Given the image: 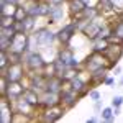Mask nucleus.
<instances>
[{"label": "nucleus", "mask_w": 123, "mask_h": 123, "mask_svg": "<svg viewBox=\"0 0 123 123\" xmlns=\"http://www.w3.org/2000/svg\"><path fill=\"white\" fill-rule=\"evenodd\" d=\"M54 39H57L56 33H53L49 28H38L36 31H33L31 33V36H30V51H35V48L36 49H43V48H49L53 43H54Z\"/></svg>", "instance_id": "nucleus-1"}, {"label": "nucleus", "mask_w": 123, "mask_h": 123, "mask_svg": "<svg viewBox=\"0 0 123 123\" xmlns=\"http://www.w3.org/2000/svg\"><path fill=\"white\" fill-rule=\"evenodd\" d=\"M23 64L30 72H39L41 69H44L48 66L44 57L41 56V53H38V51H26L23 54Z\"/></svg>", "instance_id": "nucleus-2"}, {"label": "nucleus", "mask_w": 123, "mask_h": 123, "mask_svg": "<svg viewBox=\"0 0 123 123\" xmlns=\"http://www.w3.org/2000/svg\"><path fill=\"white\" fill-rule=\"evenodd\" d=\"M23 62H10L7 69L2 71V77L12 84V82H20L23 76H25V69H23Z\"/></svg>", "instance_id": "nucleus-3"}, {"label": "nucleus", "mask_w": 123, "mask_h": 123, "mask_svg": "<svg viewBox=\"0 0 123 123\" xmlns=\"http://www.w3.org/2000/svg\"><path fill=\"white\" fill-rule=\"evenodd\" d=\"M77 30H79V26H77V21H76V20H72L71 23L64 25V26H62V28L56 33L59 43H61V44H64V46H69V43H71V41H72V38L76 36Z\"/></svg>", "instance_id": "nucleus-4"}, {"label": "nucleus", "mask_w": 123, "mask_h": 123, "mask_svg": "<svg viewBox=\"0 0 123 123\" xmlns=\"http://www.w3.org/2000/svg\"><path fill=\"white\" fill-rule=\"evenodd\" d=\"M107 61H108V57L105 56V54L92 51V54L87 56V59L84 61V67L89 72H94V71L100 69V67H107Z\"/></svg>", "instance_id": "nucleus-5"}, {"label": "nucleus", "mask_w": 123, "mask_h": 123, "mask_svg": "<svg viewBox=\"0 0 123 123\" xmlns=\"http://www.w3.org/2000/svg\"><path fill=\"white\" fill-rule=\"evenodd\" d=\"M57 59H59L64 66L71 67V69H77V67H79V61H77L76 56H74V51L69 49V46L62 48V49L57 53Z\"/></svg>", "instance_id": "nucleus-6"}, {"label": "nucleus", "mask_w": 123, "mask_h": 123, "mask_svg": "<svg viewBox=\"0 0 123 123\" xmlns=\"http://www.w3.org/2000/svg\"><path fill=\"white\" fill-rule=\"evenodd\" d=\"M25 92H26V87H23L20 82H12V84L7 85V90H5L2 95H5L8 100L15 102V100L21 98V97L25 95Z\"/></svg>", "instance_id": "nucleus-7"}, {"label": "nucleus", "mask_w": 123, "mask_h": 123, "mask_svg": "<svg viewBox=\"0 0 123 123\" xmlns=\"http://www.w3.org/2000/svg\"><path fill=\"white\" fill-rule=\"evenodd\" d=\"M12 100H8L5 95H2V102H0V122L2 123H10L13 122V108H12Z\"/></svg>", "instance_id": "nucleus-8"}, {"label": "nucleus", "mask_w": 123, "mask_h": 123, "mask_svg": "<svg viewBox=\"0 0 123 123\" xmlns=\"http://www.w3.org/2000/svg\"><path fill=\"white\" fill-rule=\"evenodd\" d=\"M39 105L44 107V108H49V107H56V105H61V97L59 94H54V92H41L39 94Z\"/></svg>", "instance_id": "nucleus-9"}, {"label": "nucleus", "mask_w": 123, "mask_h": 123, "mask_svg": "<svg viewBox=\"0 0 123 123\" xmlns=\"http://www.w3.org/2000/svg\"><path fill=\"white\" fill-rule=\"evenodd\" d=\"M59 97H61V105L66 107V108H71V107L76 105V102H77V92H74V90L69 89V87L64 89V90H61Z\"/></svg>", "instance_id": "nucleus-10"}, {"label": "nucleus", "mask_w": 123, "mask_h": 123, "mask_svg": "<svg viewBox=\"0 0 123 123\" xmlns=\"http://www.w3.org/2000/svg\"><path fill=\"white\" fill-rule=\"evenodd\" d=\"M46 80H48V76L33 74V76H31V82H30V89H33V90H36L38 94H41V92L46 90Z\"/></svg>", "instance_id": "nucleus-11"}, {"label": "nucleus", "mask_w": 123, "mask_h": 123, "mask_svg": "<svg viewBox=\"0 0 123 123\" xmlns=\"http://www.w3.org/2000/svg\"><path fill=\"white\" fill-rule=\"evenodd\" d=\"M64 17H66V12H64L62 3H61V5H53V3H51L49 15H48L49 23H59V21H62V18H64Z\"/></svg>", "instance_id": "nucleus-12"}, {"label": "nucleus", "mask_w": 123, "mask_h": 123, "mask_svg": "<svg viewBox=\"0 0 123 123\" xmlns=\"http://www.w3.org/2000/svg\"><path fill=\"white\" fill-rule=\"evenodd\" d=\"M62 115H64V108H61L59 105H56V107H49L46 112H44L43 120H44V122H56V120H59Z\"/></svg>", "instance_id": "nucleus-13"}, {"label": "nucleus", "mask_w": 123, "mask_h": 123, "mask_svg": "<svg viewBox=\"0 0 123 123\" xmlns=\"http://www.w3.org/2000/svg\"><path fill=\"white\" fill-rule=\"evenodd\" d=\"M85 8H87V3L82 0H69V13L72 17H80Z\"/></svg>", "instance_id": "nucleus-14"}, {"label": "nucleus", "mask_w": 123, "mask_h": 123, "mask_svg": "<svg viewBox=\"0 0 123 123\" xmlns=\"http://www.w3.org/2000/svg\"><path fill=\"white\" fill-rule=\"evenodd\" d=\"M17 8V5L8 3L7 0H0V17H15Z\"/></svg>", "instance_id": "nucleus-15"}, {"label": "nucleus", "mask_w": 123, "mask_h": 123, "mask_svg": "<svg viewBox=\"0 0 123 123\" xmlns=\"http://www.w3.org/2000/svg\"><path fill=\"white\" fill-rule=\"evenodd\" d=\"M85 80H82L79 76H74L71 80H69V89H72L74 92H77V94H80V92H84L85 90Z\"/></svg>", "instance_id": "nucleus-16"}, {"label": "nucleus", "mask_w": 123, "mask_h": 123, "mask_svg": "<svg viewBox=\"0 0 123 123\" xmlns=\"http://www.w3.org/2000/svg\"><path fill=\"white\" fill-rule=\"evenodd\" d=\"M94 44H92V51L94 53H102V54H105L107 53V49H108V39H95V41H92Z\"/></svg>", "instance_id": "nucleus-17"}, {"label": "nucleus", "mask_w": 123, "mask_h": 123, "mask_svg": "<svg viewBox=\"0 0 123 123\" xmlns=\"http://www.w3.org/2000/svg\"><path fill=\"white\" fill-rule=\"evenodd\" d=\"M112 36H113L115 39H118V41L123 43V18L118 20V21L113 25V28H112Z\"/></svg>", "instance_id": "nucleus-18"}, {"label": "nucleus", "mask_w": 123, "mask_h": 123, "mask_svg": "<svg viewBox=\"0 0 123 123\" xmlns=\"http://www.w3.org/2000/svg\"><path fill=\"white\" fill-rule=\"evenodd\" d=\"M105 71H107V67H100V69H97L94 72H90V80H94V82L105 80Z\"/></svg>", "instance_id": "nucleus-19"}, {"label": "nucleus", "mask_w": 123, "mask_h": 123, "mask_svg": "<svg viewBox=\"0 0 123 123\" xmlns=\"http://www.w3.org/2000/svg\"><path fill=\"white\" fill-rule=\"evenodd\" d=\"M35 17H30V15H26L25 18L21 20V23H23V28H25V31L28 33V31H33L35 30Z\"/></svg>", "instance_id": "nucleus-20"}, {"label": "nucleus", "mask_w": 123, "mask_h": 123, "mask_svg": "<svg viewBox=\"0 0 123 123\" xmlns=\"http://www.w3.org/2000/svg\"><path fill=\"white\" fill-rule=\"evenodd\" d=\"M100 117H102V120H105V122H113V120H115L113 108H110V107L104 108V110L100 112Z\"/></svg>", "instance_id": "nucleus-21"}, {"label": "nucleus", "mask_w": 123, "mask_h": 123, "mask_svg": "<svg viewBox=\"0 0 123 123\" xmlns=\"http://www.w3.org/2000/svg\"><path fill=\"white\" fill-rule=\"evenodd\" d=\"M15 17H0V26H13Z\"/></svg>", "instance_id": "nucleus-22"}, {"label": "nucleus", "mask_w": 123, "mask_h": 123, "mask_svg": "<svg viewBox=\"0 0 123 123\" xmlns=\"http://www.w3.org/2000/svg\"><path fill=\"white\" fill-rule=\"evenodd\" d=\"M122 104H123V97H120V95H115L112 98V107H120Z\"/></svg>", "instance_id": "nucleus-23"}, {"label": "nucleus", "mask_w": 123, "mask_h": 123, "mask_svg": "<svg viewBox=\"0 0 123 123\" xmlns=\"http://www.w3.org/2000/svg\"><path fill=\"white\" fill-rule=\"evenodd\" d=\"M89 97H90L94 102H97V100H100V97H102V95H100L98 90H90V92H89Z\"/></svg>", "instance_id": "nucleus-24"}, {"label": "nucleus", "mask_w": 123, "mask_h": 123, "mask_svg": "<svg viewBox=\"0 0 123 123\" xmlns=\"http://www.w3.org/2000/svg\"><path fill=\"white\" fill-rule=\"evenodd\" d=\"M94 110H95V113H98V112L102 110V102H100V100H97V102H95V105H94Z\"/></svg>", "instance_id": "nucleus-25"}, {"label": "nucleus", "mask_w": 123, "mask_h": 123, "mask_svg": "<svg viewBox=\"0 0 123 123\" xmlns=\"http://www.w3.org/2000/svg\"><path fill=\"white\" fill-rule=\"evenodd\" d=\"M104 82H105L107 85H113V84H115V79H113V77H105Z\"/></svg>", "instance_id": "nucleus-26"}, {"label": "nucleus", "mask_w": 123, "mask_h": 123, "mask_svg": "<svg viewBox=\"0 0 123 123\" xmlns=\"http://www.w3.org/2000/svg\"><path fill=\"white\" fill-rule=\"evenodd\" d=\"M49 3H53V5H61V3H64V0H49Z\"/></svg>", "instance_id": "nucleus-27"}, {"label": "nucleus", "mask_w": 123, "mask_h": 123, "mask_svg": "<svg viewBox=\"0 0 123 123\" xmlns=\"http://www.w3.org/2000/svg\"><path fill=\"white\" fill-rule=\"evenodd\" d=\"M7 2H8V3H13V5H17V7L21 3V0H7Z\"/></svg>", "instance_id": "nucleus-28"}, {"label": "nucleus", "mask_w": 123, "mask_h": 123, "mask_svg": "<svg viewBox=\"0 0 123 123\" xmlns=\"http://www.w3.org/2000/svg\"><path fill=\"white\" fill-rule=\"evenodd\" d=\"M97 120H98V118H97V117H90V118H89V120H87V123H94V122H97Z\"/></svg>", "instance_id": "nucleus-29"}, {"label": "nucleus", "mask_w": 123, "mask_h": 123, "mask_svg": "<svg viewBox=\"0 0 123 123\" xmlns=\"http://www.w3.org/2000/svg\"><path fill=\"white\" fill-rule=\"evenodd\" d=\"M118 84H120V85H123V76H122V79L118 80Z\"/></svg>", "instance_id": "nucleus-30"}]
</instances>
